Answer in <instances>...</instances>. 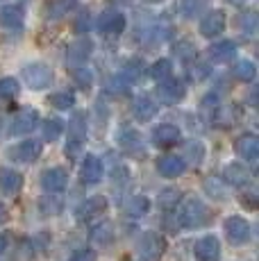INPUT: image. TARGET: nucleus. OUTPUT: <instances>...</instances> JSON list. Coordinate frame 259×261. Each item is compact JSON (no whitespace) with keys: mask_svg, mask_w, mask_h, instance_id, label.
I'll use <instances>...</instances> for the list:
<instances>
[{"mask_svg":"<svg viewBox=\"0 0 259 261\" xmlns=\"http://www.w3.org/2000/svg\"><path fill=\"white\" fill-rule=\"evenodd\" d=\"M193 254H196L198 261H218L221 259V243H218L216 237H202L196 241L193 245Z\"/></svg>","mask_w":259,"mask_h":261,"instance_id":"nucleus-16","label":"nucleus"},{"mask_svg":"<svg viewBox=\"0 0 259 261\" xmlns=\"http://www.w3.org/2000/svg\"><path fill=\"white\" fill-rule=\"evenodd\" d=\"M5 248H7V239H5L3 234H0V254L5 252Z\"/></svg>","mask_w":259,"mask_h":261,"instance_id":"nucleus-44","label":"nucleus"},{"mask_svg":"<svg viewBox=\"0 0 259 261\" xmlns=\"http://www.w3.org/2000/svg\"><path fill=\"white\" fill-rule=\"evenodd\" d=\"M87 112H75L71 116V120L66 123V157L71 159V162H75L77 154L82 152L84 143H87Z\"/></svg>","mask_w":259,"mask_h":261,"instance_id":"nucleus-1","label":"nucleus"},{"mask_svg":"<svg viewBox=\"0 0 259 261\" xmlns=\"http://www.w3.org/2000/svg\"><path fill=\"white\" fill-rule=\"evenodd\" d=\"M105 212H107V198H105V195H93V198L84 200V202L80 204V209L75 212V218L80 223H87V220L98 218V216Z\"/></svg>","mask_w":259,"mask_h":261,"instance_id":"nucleus-15","label":"nucleus"},{"mask_svg":"<svg viewBox=\"0 0 259 261\" xmlns=\"http://www.w3.org/2000/svg\"><path fill=\"white\" fill-rule=\"evenodd\" d=\"M143 68H146V64L141 62V59H130V62H125V66H123V71H118L123 75V77L127 80L130 84H134L139 80V75L143 73Z\"/></svg>","mask_w":259,"mask_h":261,"instance_id":"nucleus-34","label":"nucleus"},{"mask_svg":"<svg viewBox=\"0 0 259 261\" xmlns=\"http://www.w3.org/2000/svg\"><path fill=\"white\" fill-rule=\"evenodd\" d=\"M157 93H159V98H162L164 102H180V100L184 98V93H187V87H184L182 80L168 77L166 82L159 84Z\"/></svg>","mask_w":259,"mask_h":261,"instance_id":"nucleus-23","label":"nucleus"},{"mask_svg":"<svg viewBox=\"0 0 259 261\" xmlns=\"http://www.w3.org/2000/svg\"><path fill=\"white\" fill-rule=\"evenodd\" d=\"M232 3H243V0H232Z\"/></svg>","mask_w":259,"mask_h":261,"instance_id":"nucleus-47","label":"nucleus"},{"mask_svg":"<svg viewBox=\"0 0 259 261\" xmlns=\"http://www.w3.org/2000/svg\"><path fill=\"white\" fill-rule=\"evenodd\" d=\"M91 41L89 39H77L75 43H71V48H68V53H66V64H68V68H82V66H87V59L91 57Z\"/></svg>","mask_w":259,"mask_h":261,"instance_id":"nucleus-14","label":"nucleus"},{"mask_svg":"<svg viewBox=\"0 0 259 261\" xmlns=\"http://www.w3.org/2000/svg\"><path fill=\"white\" fill-rule=\"evenodd\" d=\"M41 118H39V112L32 107H25L23 112H18L16 116L12 118V125H9V134L12 137H25V134L34 132L39 127Z\"/></svg>","mask_w":259,"mask_h":261,"instance_id":"nucleus-6","label":"nucleus"},{"mask_svg":"<svg viewBox=\"0 0 259 261\" xmlns=\"http://www.w3.org/2000/svg\"><path fill=\"white\" fill-rule=\"evenodd\" d=\"M71 75H73V80L77 82V87L82 89V91H89V89H91V84H93V75H91V71H89L87 66H82V68H73Z\"/></svg>","mask_w":259,"mask_h":261,"instance_id":"nucleus-36","label":"nucleus"},{"mask_svg":"<svg viewBox=\"0 0 259 261\" xmlns=\"http://www.w3.org/2000/svg\"><path fill=\"white\" fill-rule=\"evenodd\" d=\"M205 191L212 198H225V189H223V179H218V177H207L205 179Z\"/></svg>","mask_w":259,"mask_h":261,"instance_id":"nucleus-39","label":"nucleus"},{"mask_svg":"<svg viewBox=\"0 0 259 261\" xmlns=\"http://www.w3.org/2000/svg\"><path fill=\"white\" fill-rule=\"evenodd\" d=\"M148 75H150V80H155V82H166L168 77H173V62L168 57H162L157 59L155 64H150L148 66Z\"/></svg>","mask_w":259,"mask_h":261,"instance_id":"nucleus-26","label":"nucleus"},{"mask_svg":"<svg viewBox=\"0 0 259 261\" xmlns=\"http://www.w3.org/2000/svg\"><path fill=\"white\" fill-rule=\"evenodd\" d=\"M225 12L223 9H209L205 16L200 18V34L205 39H214L218 37V34H223V30H225Z\"/></svg>","mask_w":259,"mask_h":261,"instance_id":"nucleus-9","label":"nucleus"},{"mask_svg":"<svg viewBox=\"0 0 259 261\" xmlns=\"http://www.w3.org/2000/svg\"><path fill=\"white\" fill-rule=\"evenodd\" d=\"M152 145L157 148H171V145H177L182 141V132L177 125L173 123H162L152 129Z\"/></svg>","mask_w":259,"mask_h":261,"instance_id":"nucleus-12","label":"nucleus"},{"mask_svg":"<svg viewBox=\"0 0 259 261\" xmlns=\"http://www.w3.org/2000/svg\"><path fill=\"white\" fill-rule=\"evenodd\" d=\"M114 241V225L112 223H98L96 227L91 229V243H96L98 248H105Z\"/></svg>","mask_w":259,"mask_h":261,"instance_id":"nucleus-28","label":"nucleus"},{"mask_svg":"<svg viewBox=\"0 0 259 261\" xmlns=\"http://www.w3.org/2000/svg\"><path fill=\"white\" fill-rule=\"evenodd\" d=\"M5 220H7V207L0 202V223H5Z\"/></svg>","mask_w":259,"mask_h":261,"instance_id":"nucleus-43","label":"nucleus"},{"mask_svg":"<svg viewBox=\"0 0 259 261\" xmlns=\"http://www.w3.org/2000/svg\"><path fill=\"white\" fill-rule=\"evenodd\" d=\"M21 93V82L16 77H0V100H14Z\"/></svg>","mask_w":259,"mask_h":261,"instance_id":"nucleus-33","label":"nucleus"},{"mask_svg":"<svg viewBox=\"0 0 259 261\" xmlns=\"http://www.w3.org/2000/svg\"><path fill=\"white\" fill-rule=\"evenodd\" d=\"M48 105L59 109V112H66V109H71L73 105H75V95L71 91H55V93H50V98H48Z\"/></svg>","mask_w":259,"mask_h":261,"instance_id":"nucleus-32","label":"nucleus"},{"mask_svg":"<svg viewBox=\"0 0 259 261\" xmlns=\"http://www.w3.org/2000/svg\"><path fill=\"white\" fill-rule=\"evenodd\" d=\"M116 3H127V0H116Z\"/></svg>","mask_w":259,"mask_h":261,"instance_id":"nucleus-46","label":"nucleus"},{"mask_svg":"<svg viewBox=\"0 0 259 261\" xmlns=\"http://www.w3.org/2000/svg\"><path fill=\"white\" fill-rule=\"evenodd\" d=\"M159 114V105L155 98H150L148 93H141L132 100V116L139 120V123H148Z\"/></svg>","mask_w":259,"mask_h":261,"instance_id":"nucleus-10","label":"nucleus"},{"mask_svg":"<svg viewBox=\"0 0 259 261\" xmlns=\"http://www.w3.org/2000/svg\"><path fill=\"white\" fill-rule=\"evenodd\" d=\"M234 152H237V157H241L243 162L255 164L259 157V139L250 132L241 134V137L234 141Z\"/></svg>","mask_w":259,"mask_h":261,"instance_id":"nucleus-13","label":"nucleus"},{"mask_svg":"<svg viewBox=\"0 0 259 261\" xmlns=\"http://www.w3.org/2000/svg\"><path fill=\"white\" fill-rule=\"evenodd\" d=\"M187 170V162L177 154H164L157 159V173L166 179H175Z\"/></svg>","mask_w":259,"mask_h":261,"instance_id":"nucleus-18","label":"nucleus"},{"mask_svg":"<svg viewBox=\"0 0 259 261\" xmlns=\"http://www.w3.org/2000/svg\"><path fill=\"white\" fill-rule=\"evenodd\" d=\"M125 14L118 12V9H105L96 16V23H93V28H96L98 34H102V37H118V34H123V30H125Z\"/></svg>","mask_w":259,"mask_h":261,"instance_id":"nucleus-4","label":"nucleus"},{"mask_svg":"<svg viewBox=\"0 0 259 261\" xmlns=\"http://www.w3.org/2000/svg\"><path fill=\"white\" fill-rule=\"evenodd\" d=\"M209 0H180V12L184 18H198L200 14H205Z\"/></svg>","mask_w":259,"mask_h":261,"instance_id":"nucleus-30","label":"nucleus"},{"mask_svg":"<svg viewBox=\"0 0 259 261\" xmlns=\"http://www.w3.org/2000/svg\"><path fill=\"white\" fill-rule=\"evenodd\" d=\"M130 87H132V84H130V82H127L125 77H123L121 73H116L112 80H109V89H112L114 93H118V95L127 93V91H130Z\"/></svg>","mask_w":259,"mask_h":261,"instance_id":"nucleus-40","label":"nucleus"},{"mask_svg":"<svg viewBox=\"0 0 259 261\" xmlns=\"http://www.w3.org/2000/svg\"><path fill=\"white\" fill-rule=\"evenodd\" d=\"M232 73H234V77H237L239 82H243V84H250L252 80H255V75H257L255 62H250V59H241V62H237V64H234Z\"/></svg>","mask_w":259,"mask_h":261,"instance_id":"nucleus-29","label":"nucleus"},{"mask_svg":"<svg viewBox=\"0 0 259 261\" xmlns=\"http://www.w3.org/2000/svg\"><path fill=\"white\" fill-rule=\"evenodd\" d=\"M148 209H150V200H148L146 195H132L130 202L125 204V212H127V216H132V218H141V216H146Z\"/></svg>","mask_w":259,"mask_h":261,"instance_id":"nucleus-31","label":"nucleus"},{"mask_svg":"<svg viewBox=\"0 0 259 261\" xmlns=\"http://www.w3.org/2000/svg\"><path fill=\"white\" fill-rule=\"evenodd\" d=\"M25 25V14L18 5H0V28L21 30Z\"/></svg>","mask_w":259,"mask_h":261,"instance_id":"nucleus-21","label":"nucleus"},{"mask_svg":"<svg viewBox=\"0 0 259 261\" xmlns=\"http://www.w3.org/2000/svg\"><path fill=\"white\" fill-rule=\"evenodd\" d=\"M41 152H43V143L39 139H25V141L14 143L7 150V157L16 164H32L41 157Z\"/></svg>","mask_w":259,"mask_h":261,"instance_id":"nucleus-5","label":"nucleus"},{"mask_svg":"<svg viewBox=\"0 0 259 261\" xmlns=\"http://www.w3.org/2000/svg\"><path fill=\"white\" fill-rule=\"evenodd\" d=\"M21 75H23V84L28 89H32V91H43V89L53 87V82H55L53 68L43 62H32L28 66H23Z\"/></svg>","mask_w":259,"mask_h":261,"instance_id":"nucleus-3","label":"nucleus"},{"mask_svg":"<svg viewBox=\"0 0 259 261\" xmlns=\"http://www.w3.org/2000/svg\"><path fill=\"white\" fill-rule=\"evenodd\" d=\"M118 145L121 148H125L127 152H141L143 150V141H141V134L137 132V129H132V127H125V129H121L118 132Z\"/></svg>","mask_w":259,"mask_h":261,"instance_id":"nucleus-25","label":"nucleus"},{"mask_svg":"<svg viewBox=\"0 0 259 261\" xmlns=\"http://www.w3.org/2000/svg\"><path fill=\"white\" fill-rule=\"evenodd\" d=\"M77 5H80V0H48L43 5V16L48 21H59V18L75 12Z\"/></svg>","mask_w":259,"mask_h":261,"instance_id":"nucleus-20","label":"nucleus"},{"mask_svg":"<svg viewBox=\"0 0 259 261\" xmlns=\"http://www.w3.org/2000/svg\"><path fill=\"white\" fill-rule=\"evenodd\" d=\"M241 25L246 28V34H252V32H255V14H252V12L243 14V16H241Z\"/></svg>","mask_w":259,"mask_h":261,"instance_id":"nucleus-42","label":"nucleus"},{"mask_svg":"<svg viewBox=\"0 0 259 261\" xmlns=\"http://www.w3.org/2000/svg\"><path fill=\"white\" fill-rule=\"evenodd\" d=\"M209 220H212V214H209L207 204L202 202V200H198V198L182 200L180 212H177V223H180V227L196 229V227H202Z\"/></svg>","mask_w":259,"mask_h":261,"instance_id":"nucleus-2","label":"nucleus"},{"mask_svg":"<svg viewBox=\"0 0 259 261\" xmlns=\"http://www.w3.org/2000/svg\"><path fill=\"white\" fill-rule=\"evenodd\" d=\"M180 200H182V195H180V191L177 189H164L162 193H159V207L162 209H173Z\"/></svg>","mask_w":259,"mask_h":261,"instance_id":"nucleus-37","label":"nucleus"},{"mask_svg":"<svg viewBox=\"0 0 259 261\" xmlns=\"http://www.w3.org/2000/svg\"><path fill=\"white\" fill-rule=\"evenodd\" d=\"M207 55L212 62L216 64H227L237 57V43L230 41V39H223V41H216L207 48Z\"/></svg>","mask_w":259,"mask_h":261,"instance_id":"nucleus-22","label":"nucleus"},{"mask_svg":"<svg viewBox=\"0 0 259 261\" xmlns=\"http://www.w3.org/2000/svg\"><path fill=\"white\" fill-rule=\"evenodd\" d=\"M68 261H96V250H77Z\"/></svg>","mask_w":259,"mask_h":261,"instance_id":"nucleus-41","label":"nucleus"},{"mask_svg":"<svg viewBox=\"0 0 259 261\" xmlns=\"http://www.w3.org/2000/svg\"><path fill=\"white\" fill-rule=\"evenodd\" d=\"M80 175H82L84 184H98L105 177V166L102 159L98 154H87L82 159V168H80Z\"/></svg>","mask_w":259,"mask_h":261,"instance_id":"nucleus-19","label":"nucleus"},{"mask_svg":"<svg viewBox=\"0 0 259 261\" xmlns=\"http://www.w3.org/2000/svg\"><path fill=\"white\" fill-rule=\"evenodd\" d=\"M39 212L43 216H55L62 212V200L55 198V195H46V198L39 200Z\"/></svg>","mask_w":259,"mask_h":261,"instance_id":"nucleus-35","label":"nucleus"},{"mask_svg":"<svg viewBox=\"0 0 259 261\" xmlns=\"http://www.w3.org/2000/svg\"><path fill=\"white\" fill-rule=\"evenodd\" d=\"M225 234L232 245H246L252 237V227L243 216H230L225 220Z\"/></svg>","mask_w":259,"mask_h":261,"instance_id":"nucleus-8","label":"nucleus"},{"mask_svg":"<svg viewBox=\"0 0 259 261\" xmlns=\"http://www.w3.org/2000/svg\"><path fill=\"white\" fill-rule=\"evenodd\" d=\"M41 187L48 193H62L68 187V170L62 166H53L41 173Z\"/></svg>","mask_w":259,"mask_h":261,"instance_id":"nucleus-11","label":"nucleus"},{"mask_svg":"<svg viewBox=\"0 0 259 261\" xmlns=\"http://www.w3.org/2000/svg\"><path fill=\"white\" fill-rule=\"evenodd\" d=\"M137 250L143 261H159L166 250V241L155 232H146L137 243Z\"/></svg>","mask_w":259,"mask_h":261,"instance_id":"nucleus-7","label":"nucleus"},{"mask_svg":"<svg viewBox=\"0 0 259 261\" xmlns=\"http://www.w3.org/2000/svg\"><path fill=\"white\" fill-rule=\"evenodd\" d=\"M223 179H225L230 187H239V189L248 187V184H250V170L243 166L241 162L230 164V166H225V170H223Z\"/></svg>","mask_w":259,"mask_h":261,"instance_id":"nucleus-24","label":"nucleus"},{"mask_svg":"<svg viewBox=\"0 0 259 261\" xmlns=\"http://www.w3.org/2000/svg\"><path fill=\"white\" fill-rule=\"evenodd\" d=\"M64 132H66V123H64L62 118H46L41 123V134L48 143L59 141V137H62Z\"/></svg>","mask_w":259,"mask_h":261,"instance_id":"nucleus-27","label":"nucleus"},{"mask_svg":"<svg viewBox=\"0 0 259 261\" xmlns=\"http://www.w3.org/2000/svg\"><path fill=\"white\" fill-rule=\"evenodd\" d=\"M143 3H146V5H162L164 0H143Z\"/></svg>","mask_w":259,"mask_h":261,"instance_id":"nucleus-45","label":"nucleus"},{"mask_svg":"<svg viewBox=\"0 0 259 261\" xmlns=\"http://www.w3.org/2000/svg\"><path fill=\"white\" fill-rule=\"evenodd\" d=\"M23 189V175L14 168L0 166V195L12 198Z\"/></svg>","mask_w":259,"mask_h":261,"instance_id":"nucleus-17","label":"nucleus"},{"mask_svg":"<svg viewBox=\"0 0 259 261\" xmlns=\"http://www.w3.org/2000/svg\"><path fill=\"white\" fill-rule=\"evenodd\" d=\"M184 154H187V159H191L193 164H198L205 159V145L200 141H187V145H184Z\"/></svg>","mask_w":259,"mask_h":261,"instance_id":"nucleus-38","label":"nucleus"}]
</instances>
